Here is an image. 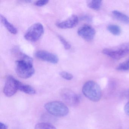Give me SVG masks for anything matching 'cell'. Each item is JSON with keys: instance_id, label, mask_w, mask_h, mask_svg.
I'll use <instances>...</instances> for the list:
<instances>
[{"instance_id": "cell-1", "label": "cell", "mask_w": 129, "mask_h": 129, "mask_svg": "<svg viewBox=\"0 0 129 129\" xmlns=\"http://www.w3.org/2000/svg\"><path fill=\"white\" fill-rule=\"evenodd\" d=\"M19 54L21 58L16 62V74L21 78H29L35 73L33 60L31 57L22 53L20 52Z\"/></svg>"}, {"instance_id": "cell-2", "label": "cell", "mask_w": 129, "mask_h": 129, "mask_svg": "<svg viewBox=\"0 0 129 129\" xmlns=\"http://www.w3.org/2000/svg\"><path fill=\"white\" fill-rule=\"evenodd\" d=\"M82 92L86 97L93 102L99 101L102 96L100 87L97 83L92 81H89L84 84Z\"/></svg>"}, {"instance_id": "cell-3", "label": "cell", "mask_w": 129, "mask_h": 129, "mask_svg": "<svg viewBox=\"0 0 129 129\" xmlns=\"http://www.w3.org/2000/svg\"><path fill=\"white\" fill-rule=\"evenodd\" d=\"M45 109L49 113L56 117L66 116L69 112V109L64 104L59 101H53L46 103Z\"/></svg>"}, {"instance_id": "cell-4", "label": "cell", "mask_w": 129, "mask_h": 129, "mask_svg": "<svg viewBox=\"0 0 129 129\" xmlns=\"http://www.w3.org/2000/svg\"><path fill=\"white\" fill-rule=\"evenodd\" d=\"M102 53L113 59H121L129 54V43L123 44L113 48L104 49Z\"/></svg>"}, {"instance_id": "cell-5", "label": "cell", "mask_w": 129, "mask_h": 129, "mask_svg": "<svg viewBox=\"0 0 129 129\" xmlns=\"http://www.w3.org/2000/svg\"><path fill=\"white\" fill-rule=\"evenodd\" d=\"M44 32L43 25L40 23H35L28 29L25 34V38L28 41L35 42L40 38Z\"/></svg>"}, {"instance_id": "cell-6", "label": "cell", "mask_w": 129, "mask_h": 129, "mask_svg": "<svg viewBox=\"0 0 129 129\" xmlns=\"http://www.w3.org/2000/svg\"><path fill=\"white\" fill-rule=\"evenodd\" d=\"M19 81L10 75L7 78L4 88V93L6 96L11 97L16 93L19 90Z\"/></svg>"}, {"instance_id": "cell-7", "label": "cell", "mask_w": 129, "mask_h": 129, "mask_svg": "<svg viewBox=\"0 0 129 129\" xmlns=\"http://www.w3.org/2000/svg\"><path fill=\"white\" fill-rule=\"evenodd\" d=\"M60 95L63 101L69 106H76L80 103V96L71 90H62L60 92Z\"/></svg>"}, {"instance_id": "cell-8", "label": "cell", "mask_w": 129, "mask_h": 129, "mask_svg": "<svg viewBox=\"0 0 129 129\" xmlns=\"http://www.w3.org/2000/svg\"><path fill=\"white\" fill-rule=\"evenodd\" d=\"M78 34L85 40L90 41L94 38L95 31L90 25H84L78 29Z\"/></svg>"}, {"instance_id": "cell-9", "label": "cell", "mask_w": 129, "mask_h": 129, "mask_svg": "<svg viewBox=\"0 0 129 129\" xmlns=\"http://www.w3.org/2000/svg\"><path fill=\"white\" fill-rule=\"evenodd\" d=\"M36 58L40 60L52 64H56L58 62V56L52 53L44 50H39L35 53Z\"/></svg>"}, {"instance_id": "cell-10", "label": "cell", "mask_w": 129, "mask_h": 129, "mask_svg": "<svg viewBox=\"0 0 129 129\" xmlns=\"http://www.w3.org/2000/svg\"><path fill=\"white\" fill-rule=\"evenodd\" d=\"M78 22V17L75 15H73L64 21L58 22L56 25L59 28L68 29L74 28L77 25Z\"/></svg>"}, {"instance_id": "cell-11", "label": "cell", "mask_w": 129, "mask_h": 129, "mask_svg": "<svg viewBox=\"0 0 129 129\" xmlns=\"http://www.w3.org/2000/svg\"><path fill=\"white\" fill-rule=\"evenodd\" d=\"M1 20L3 25L11 34H16L18 33L17 28L8 21L4 16L1 15Z\"/></svg>"}, {"instance_id": "cell-12", "label": "cell", "mask_w": 129, "mask_h": 129, "mask_svg": "<svg viewBox=\"0 0 129 129\" xmlns=\"http://www.w3.org/2000/svg\"><path fill=\"white\" fill-rule=\"evenodd\" d=\"M18 88L19 90L29 95H34L36 93V90L31 86L24 84L20 81L19 83Z\"/></svg>"}, {"instance_id": "cell-13", "label": "cell", "mask_w": 129, "mask_h": 129, "mask_svg": "<svg viewBox=\"0 0 129 129\" xmlns=\"http://www.w3.org/2000/svg\"><path fill=\"white\" fill-rule=\"evenodd\" d=\"M114 17L118 21L126 24H129V17L126 15L117 10L112 12Z\"/></svg>"}, {"instance_id": "cell-14", "label": "cell", "mask_w": 129, "mask_h": 129, "mask_svg": "<svg viewBox=\"0 0 129 129\" xmlns=\"http://www.w3.org/2000/svg\"><path fill=\"white\" fill-rule=\"evenodd\" d=\"M102 1L101 0H92L87 3V6L92 9L98 10L101 8Z\"/></svg>"}, {"instance_id": "cell-15", "label": "cell", "mask_w": 129, "mask_h": 129, "mask_svg": "<svg viewBox=\"0 0 129 129\" xmlns=\"http://www.w3.org/2000/svg\"><path fill=\"white\" fill-rule=\"evenodd\" d=\"M108 30L113 35L118 36L121 33L120 28L116 25H109L107 27Z\"/></svg>"}, {"instance_id": "cell-16", "label": "cell", "mask_w": 129, "mask_h": 129, "mask_svg": "<svg viewBox=\"0 0 129 129\" xmlns=\"http://www.w3.org/2000/svg\"><path fill=\"white\" fill-rule=\"evenodd\" d=\"M35 129H56L52 124L48 123H40L37 124Z\"/></svg>"}, {"instance_id": "cell-17", "label": "cell", "mask_w": 129, "mask_h": 129, "mask_svg": "<svg viewBox=\"0 0 129 129\" xmlns=\"http://www.w3.org/2000/svg\"><path fill=\"white\" fill-rule=\"evenodd\" d=\"M119 71H126L129 70V60L120 64L116 68Z\"/></svg>"}, {"instance_id": "cell-18", "label": "cell", "mask_w": 129, "mask_h": 129, "mask_svg": "<svg viewBox=\"0 0 129 129\" xmlns=\"http://www.w3.org/2000/svg\"><path fill=\"white\" fill-rule=\"evenodd\" d=\"M58 38L59 41H60V42H61L62 44L66 49L69 50L71 49V46L70 44L64 38H63L62 36H60V35H58Z\"/></svg>"}, {"instance_id": "cell-19", "label": "cell", "mask_w": 129, "mask_h": 129, "mask_svg": "<svg viewBox=\"0 0 129 129\" xmlns=\"http://www.w3.org/2000/svg\"><path fill=\"white\" fill-rule=\"evenodd\" d=\"M60 75L62 78L67 80H71L73 78V75L67 72H61L60 73Z\"/></svg>"}, {"instance_id": "cell-20", "label": "cell", "mask_w": 129, "mask_h": 129, "mask_svg": "<svg viewBox=\"0 0 129 129\" xmlns=\"http://www.w3.org/2000/svg\"><path fill=\"white\" fill-rule=\"evenodd\" d=\"M49 1L48 0H41L38 1L35 3V5L38 7H42L46 5Z\"/></svg>"}, {"instance_id": "cell-21", "label": "cell", "mask_w": 129, "mask_h": 129, "mask_svg": "<svg viewBox=\"0 0 129 129\" xmlns=\"http://www.w3.org/2000/svg\"><path fill=\"white\" fill-rule=\"evenodd\" d=\"M124 110L125 113L129 116V102H128L124 106Z\"/></svg>"}, {"instance_id": "cell-22", "label": "cell", "mask_w": 129, "mask_h": 129, "mask_svg": "<svg viewBox=\"0 0 129 129\" xmlns=\"http://www.w3.org/2000/svg\"><path fill=\"white\" fill-rule=\"evenodd\" d=\"M8 128V127L7 125L2 122L0 123V129H7Z\"/></svg>"}, {"instance_id": "cell-23", "label": "cell", "mask_w": 129, "mask_h": 129, "mask_svg": "<svg viewBox=\"0 0 129 129\" xmlns=\"http://www.w3.org/2000/svg\"><path fill=\"white\" fill-rule=\"evenodd\" d=\"M123 95L125 98L129 99V89L125 90L123 93Z\"/></svg>"}, {"instance_id": "cell-24", "label": "cell", "mask_w": 129, "mask_h": 129, "mask_svg": "<svg viewBox=\"0 0 129 129\" xmlns=\"http://www.w3.org/2000/svg\"><path fill=\"white\" fill-rule=\"evenodd\" d=\"M81 19L83 20H86L87 21H91V18L89 16H84L81 18Z\"/></svg>"}]
</instances>
